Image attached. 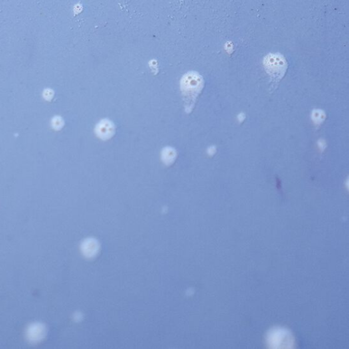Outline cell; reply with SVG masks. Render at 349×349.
<instances>
[{
  "label": "cell",
  "instance_id": "obj_6",
  "mask_svg": "<svg viewBox=\"0 0 349 349\" xmlns=\"http://www.w3.org/2000/svg\"><path fill=\"white\" fill-rule=\"evenodd\" d=\"M176 157H177V152L173 148H165L162 151V160L166 165L171 164L176 160Z\"/></svg>",
  "mask_w": 349,
  "mask_h": 349
},
{
  "label": "cell",
  "instance_id": "obj_10",
  "mask_svg": "<svg viewBox=\"0 0 349 349\" xmlns=\"http://www.w3.org/2000/svg\"><path fill=\"white\" fill-rule=\"evenodd\" d=\"M216 151V148L214 147V146H212V147L209 148L208 154H210V155H213V154L215 153Z\"/></svg>",
  "mask_w": 349,
  "mask_h": 349
},
{
  "label": "cell",
  "instance_id": "obj_3",
  "mask_svg": "<svg viewBox=\"0 0 349 349\" xmlns=\"http://www.w3.org/2000/svg\"><path fill=\"white\" fill-rule=\"evenodd\" d=\"M266 342L269 348H290L294 347V338L286 329L274 328L267 334Z\"/></svg>",
  "mask_w": 349,
  "mask_h": 349
},
{
  "label": "cell",
  "instance_id": "obj_2",
  "mask_svg": "<svg viewBox=\"0 0 349 349\" xmlns=\"http://www.w3.org/2000/svg\"><path fill=\"white\" fill-rule=\"evenodd\" d=\"M264 65L266 73L270 78L271 93L277 89L283 79L288 68L287 62L280 53H270L265 57Z\"/></svg>",
  "mask_w": 349,
  "mask_h": 349
},
{
  "label": "cell",
  "instance_id": "obj_9",
  "mask_svg": "<svg viewBox=\"0 0 349 349\" xmlns=\"http://www.w3.org/2000/svg\"><path fill=\"white\" fill-rule=\"evenodd\" d=\"M318 146H319L321 149L324 150L326 148V141L324 140H319L318 142Z\"/></svg>",
  "mask_w": 349,
  "mask_h": 349
},
{
  "label": "cell",
  "instance_id": "obj_5",
  "mask_svg": "<svg viewBox=\"0 0 349 349\" xmlns=\"http://www.w3.org/2000/svg\"><path fill=\"white\" fill-rule=\"evenodd\" d=\"M115 128L113 122L109 120H101L96 125L95 132L96 135L102 140H108L115 134Z\"/></svg>",
  "mask_w": 349,
  "mask_h": 349
},
{
  "label": "cell",
  "instance_id": "obj_7",
  "mask_svg": "<svg viewBox=\"0 0 349 349\" xmlns=\"http://www.w3.org/2000/svg\"><path fill=\"white\" fill-rule=\"evenodd\" d=\"M326 115L323 110L315 109L312 111V120L316 125H320L326 119Z\"/></svg>",
  "mask_w": 349,
  "mask_h": 349
},
{
  "label": "cell",
  "instance_id": "obj_11",
  "mask_svg": "<svg viewBox=\"0 0 349 349\" xmlns=\"http://www.w3.org/2000/svg\"><path fill=\"white\" fill-rule=\"evenodd\" d=\"M49 92V90H48L47 91L45 92V97H48L47 100H50L52 97H53V94H50Z\"/></svg>",
  "mask_w": 349,
  "mask_h": 349
},
{
  "label": "cell",
  "instance_id": "obj_8",
  "mask_svg": "<svg viewBox=\"0 0 349 349\" xmlns=\"http://www.w3.org/2000/svg\"><path fill=\"white\" fill-rule=\"evenodd\" d=\"M52 125L55 129H61L62 126H64V121L60 117H55L53 118L52 121Z\"/></svg>",
  "mask_w": 349,
  "mask_h": 349
},
{
  "label": "cell",
  "instance_id": "obj_4",
  "mask_svg": "<svg viewBox=\"0 0 349 349\" xmlns=\"http://www.w3.org/2000/svg\"><path fill=\"white\" fill-rule=\"evenodd\" d=\"M47 334L45 325L41 323H34L30 325L26 332V337L29 342L36 344L43 340Z\"/></svg>",
  "mask_w": 349,
  "mask_h": 349
},
{
  "label": "cell",
  "instance_id": "obj_1",
  "mask_svg": "<svg viewBox=\"0 0 349 349\" xmlns=\"http://www.w3.org/2000/svg\"><path fill=\"white\" fill-rule=\"evenodd\" d=\"M204 87V80L196 73H190L182 78L181 90L186 113H190Z\"/></svg>",
  "mask_w": 349,
  "mask_h": 349
}]
</instances>
